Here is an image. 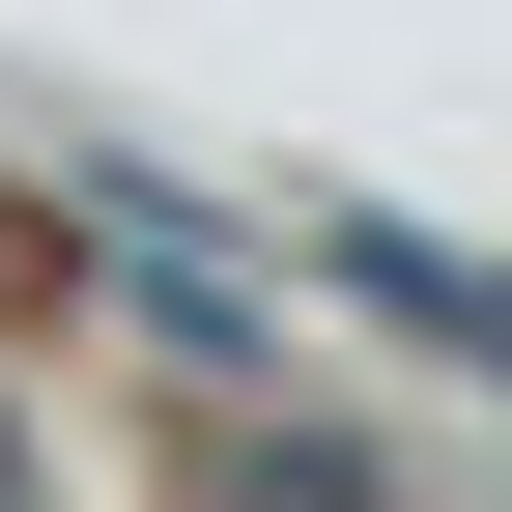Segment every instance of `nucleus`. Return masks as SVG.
Returning a JSON list of instances; mask_svg holds the SVG:
<instances>
[{
	"label": "nucleus",
	"instance_id": "1",
	"mask_svg": "<svg viewBox=\"0 0 512 512\" xmlns=\"http://www.w3.org/2000/svg\"><path fill=\"white\" fill-rule=\"evenodd\" d=\"M342 285L399 313V342H456V370H512V285H484V256H427V228H342Z\"/></svg>",
	"mask_w": 512,
	"mask_h": 512
}]
</instances>
